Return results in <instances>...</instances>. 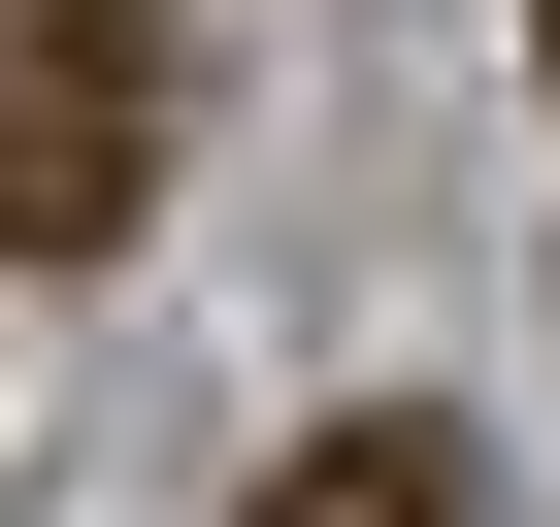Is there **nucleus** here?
Listing matches in <instances>:
<instances>
[{"label": "nucleus", "mask_w": 560, "mask_h": 527, "mask_svg": "<svg viewBox=\"0 0 560 527\" xmlns=\"http://www.w3.org/2000/svg\"><path fill=\"white\" fill-rule=\"evenodd\" d=\"M264 527H494V494H462V429H298Z\"/></svg>", "instance_id": "obj_2"}, {"label": "nucleus", "mask_w": 560, "mask_h": 527, "mask_svg": "<svg viewBox=\"0 0 560 527\" xmlns=\"http://www.w3.org/2000/svg\"><path fill=\"white\" fill-rule=\"evenodd\" d=\"M527 67H560V0H527Z\"/></svg>", "instance_id": "obj_3"}, {"label": "nucleus", "mask_w": 560, "mask_h": 527, "mask_svg": "<svg viewBox=\"0 0 560 527\" xmlns=\"http://www.w3.org/2000/svg\"><path fill=\"white\" fill-rule=\"evenodd\" d=\"M132 165H165V34L132 0H0V264L132 231Z\"/></svg>", "instance_id": "obj_1"}]
</instances>
